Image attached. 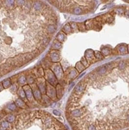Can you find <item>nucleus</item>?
Instances as JSON below:
<instances>
[{"label": "nucleus", "instance_id": "nucleus-10", "mask_svg": "<svg viewBox=\"0 0 129 130\" xmlns=\"http://www.w3.org/2000/svg\"><path fill=\"white\" fill-rule=\"evenodd\" d=\"M22 58L24 64H25V63H27L32 60L34 58V55H32V53H25V54H22Z\"/></svg>", "mask_w": 129, "mask_h": 130}, {"label": "nucleus", "instance_id": "nucleus-3", "mask_svg": "<svg viewBox=\"0 0 129 130\" xmlns=\"http://www.w3.org/2000/svg\"><path fill=\"white\" fill-rule=\"evenodd\" d=\"M37 81V86L38 87L40 91L42 94H46V83L47 81L44 77H39L36 79Z\"/></svg>", "mask_w": 129, "mask_h": 130}, {"label": "nucleus", "instance_id": "nucleus-24", "mask_svg": "<svg viewBox=\"0 0 129 130\" xmlns=\"http://www.w3.org/2000/svg\"><path fill=\"white\" fill-rule=\"evenodd\" d=\"M16 116L14 115H9L6 118V121H7L9 123H13L16 121Z\"/></svg>", "mask_w": 129, "mask_h": 130}, {"label": "nucleus", "instance_id": "nucleus-21", "mask_svg": "<svg viewBox=\"0 0 129 130\" xmlns=\"http://www.w3.org/2000/svg\"><path fill=\"white\" fill-rule=\"evenodd\" d=\"M52 48L54 49V50L58 51V49L61 48V43H60L57 40H54L53 41V45H52Z\"/></svg>", "mask_w": 129, "mask_h": 130}, {"label": "nucleus", "instance_id": "nucleus-34", "mask_svg": "<svg viewBox=\"0 0 129 130\" xmlns=\"http://www.w3.org/2000/svg\"><path fill=\"white\" fill-rule=\"evenodd\" d=\"M6 4H7L9 6H13V5L15 4L14 1H6Z\"/></svg>", "mask_w": 129, "mask_h": 130}, {"label": "nucleus", "instance_id": "nucleus-5", "mask_svg": "<svg viewBox=\"0 0 129 130\" xmlns=\"http://www.w3.org/2000/svg\"><path fill=\"white\" fill-rule=\"evenodd\" d=\"M46 95L51 98V99H55V98L57 97V95H56V89L54 88V87L49 84L48 83H46Z\"/></svg>", "mask_w": 129, "mask_h": 130}, {"label": "nucleus", "instance_id": "nucleus-31", "mask_svg": "<svg viewBox=\"0 0 129 130\" xmlns=\"http://www.w3.org/2000/svg\"><path fill=\"white\" fill-rule=\"evenodd\" d=\"M80 62H81L82 64L85 66V67H87V66L89 65V63H88V62L86 61V59L85 58V57H84V58H82L81 59V61H80Z\"/></svg>", "mask_w": 129, "mask_h": 130}, {"label": "nucleus", "instance_id": "nucleus-2", "mask_svg": "<svg viewBox=\"0 0 129 130\" xmlns=\"http://www.w3.org/2000/svg\"><path fill=\"white\" fill-rule=\"evenodd\" d=\"M51 71L54 73L58 79H61L63 78V70H62L61 65L59 63H55L51 66Z\"/></svg>", "mask_w": 129, "mask_h": 130}, {"label": "nucleus", "instance_id": "nucleus-22", "mask_svg": "<svg viewBox=\"0 0 129 130\" xmlns=\"http://www.w3.org/2000/svg\"><path fill=\"white\" fill-rule=\"evenodd\" d=\"M85 66L84 65H83L82 64V63L81 62H77V63H76V65H75V69L76 70H77V72H82L83 71V70H84L85 69Z\"/></svg>", "mask_w": 129, "mask_h": 130}, {"label": "nucleus", "instance_id": "nucleus-13", "mask_svg": "<svg viewBox=\"0 0 129 130\" xmlns=\"http://www.w3.org/2000/svg\"><path fill=\"white\" fill-rule=\"evenodd\" d=\"M66 39V34L64 32H59L56 36V40L60 43H63Z\"/></svg>", "mask_w": 129, "mask_h": 130}, {"label": "nucleus", "instance_id": "nucleus-9", "mask_svg": "<svg viewBox=\"0 0 129 130\" xmlns=\"http://www.w3.org/2000/svg\"><path fill=\"white\" fill-rule=\"evenodd\" d=\"M85 58L90 63L93 62H94V58H95L93 51L92 50H87L86 51V54H85Z\"/></svg>", "mask_w": 129, "mask_h": 130}, {"label": "nucleus", "instance_id": "nucleus-14", "mask_svg": "<svg viewBox=\"0 0 129 130\" xmlns=\"http://www.w3.org/2000/svg\"><path fill=\"white\" fill-rule=\"evenodd\" d=\"M78 75H79V72H77V70L75 69H71V70L69 71L68 77L69 78V79H75Z\"/></svg>", "mask_w": 129, "mask_h": 130}, {"label": "nucleus", "instance_id": "nucleus-25", "mask_svg": "<svg viewBox=\"0 0 129 130\" xmlns=\"http://www.w3.org/2000/svg\"><path fill=\"white\" fill-rule=\"evenodd\" d=\"M63 31H64V33L67 34L72 33V27L70 26V24L69 23L66 24V25L63 27Z\"/></svg>", "mask_w": 129, "mask_h": 130}, {"label": "nucleus", "instance_id": "nucleus-37", "mask_svg": "<svg viewBox=\"0 0 129 130\" xmlns=\"http://www.w3.org/2000/svg\"><path fill=\"white\" fill-rule=\"evenodd\" d=\"M128 52H129V45L128 46Z\"/></svg>", "mask_w": 129, "mask_h": 130}, {"label": "nucleus", "instance_id": "nucleus-26", "mask_svg": "<svg viewBox=\"0 0 129 130\" xmlns=\"http://www.w3.org/2000/svg\"><path fill=\"white\" fill-rule=\"evenodd\" d=\"M94 56H95V58H97L98 60H102L103 58V55H102V53H100V51L94 52Z\"/></svg>", "mask_w": 129, "mask_h": 130}, {"label": "nucleus", "instance_id": "nucleus-11", "mask_svg": "<svg viewBox=\"0 0 129 130\" xmlns=\"http://www.w3.org/2000/svg\"><path fill=\"white\" fill-rule=\"evenodd\" d=\"M56 95H57V98L60 99V98L62 97V94H63V87H61V84H58L56 86Z\"/></svg>", "mask_w": 129, "mask_h": 130}, {"label": "nucleus", "instance_id": "nucleus-23", "mask_svg": "<svg viewBox=\"0 0 129 130\" xmlns=\"http://www.w3.org/2000/svg\"><path fill=\"white\" fill-rule=\"evenodd\" d=\"M27 83H29L30 85L34 84V81H35V76L34 74H30L28 76H27Z\"/></svg>", "mask_w": 129, "mask_h": 130}, {"label": "nucleus", "instance_id": "nucleus-17", "mask_svg": "<svg viewBox=\"0 0 129 130\" xmlns=\"http://www.w3.org/2000/svg\"><path fill=\"white\" fill-rule=\"evenodd\" d=\"M117 51H119V53L121 54H126L128 52V47L124 44H120L117 48Z\"/></svg>", "mask_w": 129, "mask_h": 130}, {"label": "nucleus", "instance_id": "nucleus-29", "mask_svg": "<svg viewBox=\"0 0 129 130\" xmlns=\"http://www.w3.org/2000/svg\"><path fill=\"white\" fill-rule=\"evenodd\" d=\"M7 108L9 111H15L16 108V105L15 104V103H11L8 105Z\"/></svg>", "mask_w": 129, "mask_h": 130}, {"label": "nucleus", "instance_id": "nucleus-8", "mask_svg": "<svg viewBox=\"0 0 129 130\" xmlns=\"http://www.w3.org/2000/svg\"><path fill=\"white\" fill-rule=\"evenodd\" d=\"M49 58L52 62H58L60 59V53L58 52V51L52 50L49 53Z\"/></svg>", "mask_w": 129, "mask_h": 130}, {"label": "nucleus", "instance_id": "nucleus-20", "mask_svg": "<svg viewBox=\"0 0 129 130\" xmlns=\"http://www.w3.org/2000/svg\"><path fill=\"white\" fill-rule=\"evenodd\" d=\"M42 8V3L41 2H35L33 4V9L35 11H39Z\"/></svg>", "mask_w": 129, "mask_h": 130}, {"label": "nucleus", "instance_id": "nucleus-12", "mask_svg": "<svg viewBox=\"0 0 129 130\" xmlns=\"http://www.w3.org/2000/svg\"><path fill=\"white\" fill-rule=\"evenodd\" d=\"M15 104L16 105V107L18 108H27V104L25 103V101H23L22 99H20V98H18V99H16V101H15Z\"/></svg>", "mask_w": 129, "mask_h": 130}, {"label": "nucleus", "instance_id": "nucleus-32", "mask_svg": "<svg viewBox=\"0 0 129 130\" xmlns=\"http://www.w3.org/2000/svg\"><path fill=\"white\" fill-rule=\"evenodd\" d=\"M69 24H70V26H71V27H72V29H75V28H77V27H78L77 23H75V22H71Z\"/></svg>", "mask_w": 129, "mask_h": 130}, {"label": "nucleus", "instance_id": "nucleus-27", "mask_svg": "<svg viewBox=\"0 0 129 130\" xmlns=\"http://www.w3.org/2000/svg\"><path fill=\"white\" fill-rule=\"evenodd\" d=\"M55 30H56V28H55L54 25H50L47 27V31L48 34H53L55 31Z\"/></svg>", "mask_w": 129, "mask_h": 130}, {"label": "nucleus", "instance_id": "nucleus-36", "mask_svg": "<svg viewBox=\"0 0 129 130\" xmlns=\"http://www.w3.org/2000/svg\"><path fill=\"white\" fill-rule=\"evenodd\" d=\"M3 89H4V88H3L2 83H0V92H1V91H2V90Z\"/></svg>", "mask_w": 129, "mask_h": 130}, {"label": "nucleus", "instance_id": "nucleus-16", "mask_svg": "<svg viewBox=\"0 0 129 130\" xmlns=\"http://www.w3.org/2000/svg\"><path fill=\"white\" fill-rule=\"evenodd\" d=\"M17 81H18V83L20 84L21 86H25L27 85V76H24V75H21L20 76L18 79H17Z\"/></svg>", "mask_w": 129, "mask_h": 130}, {"label": "nucleus", "instance_id": "nucleus-7", "mask_svg": "<svg viewBox=\"0 0 129 130\" xmlns=\"http://www.w3.org/2000/svg\"><path fill=\"white\" fill-rule=\"evenodd\" d=\"M86 87V82H83V81L80 82V83L78 84V85L75 87V92H74V94H73L81 97V94H82V93L83 92V90H85Z\"/></svg>", "mask_w": 129, "mask_h": 130}, {"label": "nucleus", "instance_id": "nucleus-30", "mask_svg": "<svg viewBox=\"0 0 129 130\" xmlns=\"http://www.w3.org/2000/svg\"><path fill=\"white\" fill-rule=\"evenodd\" d=\"M10 90H11V92L14 93V92H17V90H18V89H17V86L16 84L13 83L12 84V86L10 87Z\"/></svg>", "mask_w": 129, "mask_h": 130}, {"label": "nucleus", "instance_id": "nucleus-28", "mask_svg": "<svg viewBox=\"0 0 129 130\" xmlns=\"http://www.w3.org/2000/svg\"><path fill=\"white\" fill-rule=\"evenodd\" d=\"M102 53L104 56H106V55H108L110 53V49L107 48V47H104L102 48Z\"/></svg>", "mask_w": 129, "mask_h": 130}, {"label": "nucleus", "instance_id": "nucleus-38", "mask_svg": "<svg viewBox=\"0 0 129 130\" xmlns=\"http://www.w3.org/2000/svg\"><path fill=\"white\" fill-rule=\"evenodd\" d=\"M127 130H129V129H127Z\"/></svg>", "mask_w": 129, "mask_h": 130}, {"label": "nucleus", "instance_id": "nucleus-1", "mask_svg": "<svg viewBox=\"0 0 129 130\" xmlns=\"http://www.w3.org/2000/svg\"><path fill=\"white\" fill-rule=\"evenodd\" d=\"M44 79H46L47 83L51 84L53 87L58 85V79L55 76L54 73L50 69H47L44 70Z\"/></svg>", "mask_w": 129, "mask_h": 130}, {"label": "nucleus", "instance_id": "nucleus-33", "mask_svg": "<svg viewBox=\"0 0 129 130\" xmlns=\"http://www.w3.org/2000/svg\"><path fill=\"white\" fill-rule=\"evenodd\" d=\"M125 66H126V64L124 62H120V64H119V69H124Z\"/></svg>", "mask_w": 129, "mask_h": 130}, {"label": "nucleus", "instance_id": "nucleus-6", "mask_svg": "<svg viewBox=\"0 0 129 130\" xmlns=\"http://www.w3.org/2000/svg\"><path fill=\"white\" fill-rule=\"evenodd\" d=\"M23 88L25 91V94H26V97L27 99L28 100V101L30 102H33L34 101V94H33V91L30 85H25L23 87Z\"/></svg>", "mask_w": 129, "mask_h": 130}, {"label": "nucleus", "instance_id": "nucleus-15", "mask_svg": "<svg viewBox=\"0 0 129 130\" xmlns=\"http://www.w3.org/2000/svg\"><path fill=\"white\" fill-rule=\"evenodd\" d=\"M3 88L4 89H7V88H10V87L12 86V82H11V79H6L2 82Z\"/></svg>", "mask_w": 129, "mask_h": 130}, {"label": "nucleus", "instance_id": "nucleus-19", "mask_svg": "<svg viewBox=\"0 0 129 130\" xmlns=\"http://www.w3.org/2000/svg\"><path fill=\"white\" fill-rule=\"evenodd\" d=\"M72 13L76 14V15H79V14L84 13V9H82L81 7H75V8H73Z\"/></svg>", "mask_w": 129, "mask_h": 130}, {"label": "nucleus", "instance_id": "nucleus-18", "mask_svg": "<svg viewBox=\"0 0 129 130\" xmlns=\"http://www.w3.org/2000/svg\"><path fill=\"white\" fill-rule=\"evenodd\" d=\"M17 94L19 95L20 99H23V98L26 97V94H25V91H24L23 88L22 87H20V88L17 90Z\"/></svg>", "mask_w": 129, "mask_h": 130}, {"label": "nucleus", "instance_id": "nucleus-35", "mask_svg": "<svg viewBox=\"0 0 129 130\" xmlns=\"http://www.w3.org/2000/svg\"><path fill=\"white\" fill-rule=\"evenodd\" d=\"M16 3L19 5H23L25 2H24V1H16Z\"/></svg>", "mask_w": 129, "mask_h": 130}, {"label": "nucleus", "instance_id": "nucleus-4", "mask_svg": "<svg viewBox=\"0 0 129 130\" xmlns=\"http://www.w3.org/2000/svg\"><path fill=\"white\" fill-rule=\"evenodd\" d=\"M31 89H32L33 91V94H34V100L37 101H41L42 100V94L40 91L38 87L37 86L36 83H34V84H31L30 85Z\"/></svg>", "mask_w": 129, "mask_h": 130}]
</instances>
